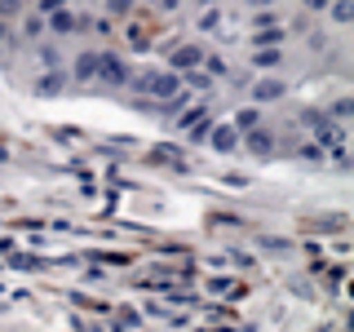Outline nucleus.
<instances>
[{"mask_svg":"<svg viewBox=\"0 0 354 332\" xmlns=\"http://www.w3.org/2000/svg\"><path fill=\"white\" fill-rule=\"evenodd\" d=\"M177 89H182V80H177L173 71H147V75H138V93H147V98H173Z\"/></svg>","mask_w":354,"mask_h":332,"instance_id":"obj_1","label":"nucleus"},{"mask_svg":"<svg viewBox=\"0 0 354 332\" xmlns=\"http://www.w3.org/2000/svg\"><path fill=\"white\" fill-rule=\"evenodd\" d=\"M97 75H102L106 84H124L129 80V66L115 58V53H97Z\"/></svg>","mask_w":354,"mask_h":332,"instance_id":"obj_2","label":"nucleus"},{"mask_svg":"<svg viewBox=\"0 0 354 332\" xmlns=\"http://www.w3.org/2000/svg\"><path fill=\"white\" fill-rule=\"evenodd\" d=\"M199 58H204V49H199V44H182V49H177L169 62H173V66H195Z\"/></svg>","mask_w":354,"mask_h":332,"instance_id":"obj_3","label":"nucleus"},{"mask_svg":"<svg viewBox=\"0 0 354 332\" xmlns=\"http://www.w3.org/2000/svg\"><path fill=\"white\" fill-rule=\"evenodd\" d=\"M75 75H80V80L97 75V53H80V58H75Z\"/></svg>","mask_w":354,"mask_h":332,"instance_id":"obj_4","label":"nucleus"},{"mask_svg":"<svg viewBox=\"0 0 354 332\" xmlns=\"http://www.w3.org/2000/svg\"><path fill=\"white\" fill-rule=\"evenodd\" d=\"M235 142H239L235 129H217V133H213V147H217V151H235Z\"/></svg>","mask_w":354,"mask_h":332,"instance_id":"obj_5","label":"nucleus"},{"mask_svg":"<svg viewBox=\"0 0 354 332\" xmlns=\"http://www.w3.org/2000/svg\"><path fill=\"white\" fill-rule=\"evenodd\" d=\"M257 120H261V116H257L252 107H248V111H239V116H235V133H252V129H257Z\"/></svg>","mask_w":354,"mask_h":332,"instance_id":"obj_6","label":"nucleus"},{"mask_svg":"<svg viewBox=\"0 0 354 332\" xmlns=\"http://www.w3.org/2000/svg\"><path fill=\"white\" fill-rule=\"evenodd\" d=\"M49 27L53 31H71L75 27V14H71V9H58V14H49Z\"/></svg>","mask_w":354,"mask_h":332,"instance_id":"obj_7","label":"nucleus"},{"mask_svg":"<svg viewBox=\"0 0 354 332\" xmlns=\"http://www.w3.org/2000/svg\"><path fill=\"white\" fill-rule=\"evenodd\" d=\"M279 89H283L279 80H261L257 84V98H279Z\"/></svg>","mask_w":354,"mask_h":332,"instance_id":"obj_8","label":"nucleus"},{"mask_svg":"<svg viewBox=\"0 0 354 332\" xmlns=\"http://www.w3.org/2000/svg\"><path fill=\"white\" fill-rule=\"evenodd\" d=\"M332 18H337V22H350V0H332Z\"/></svg>","mask_w":354,"mask_h":332,"instance_id":"obj_9","label":"nucleus"},{"mask_svg":"<svg viewBox=\"0 0 354 332\" xmlns=\"http://www.w3.org/2000/svg\"><path fill=\"white\" fill-rule=\"evenodd\" d=\"M279 40H283V31H261V36L252 40V44H261V49H270V44H279Z\"/></svg>","mask_w":354,"mask_h":332,"instance_id":"obj_10","label":"nucleus"},{"mask_svg":"<svg viewBox=\"0 0 354 332\" xmlns=\"http://www.w3.org/2000/svg\"><path fill=\"white\" fill-rule=\"evenodd\" d=\"M248 147L252 151H270V138H266V133H248Z\"/></svg>","mask_w":354,"mask_h":332,"instance_id":"obj_11","label":"nucleus"},{"mask_svg":"<svg viewBox=\"0 0 354 332\" xmlns=\"http://www.w3.org/2000/svg\"><path fill=\"white\" fill-rule=\"evenodd\" d=\"M18 5H22V0H0V18H14Z\"/></svg>","mask_w":354,"mask_h":332,"instance_id":"obj_12","label":"nucleus"},{"mask_svg":"<svg viewBox=\"0 0 354 332\" xmlns=\"http://www.w3.org/2000/svg\"><path fill=\"white\" fill-rule=\"evenodd\" d=\"M62 9V0H40V14H58Z\"/></svg>","mask_w":354,"mask_h":332,"instance_id":"obj_13","label":"nucleus"},{"mask_svg":"<svg viewBox=\"0 0 354 332\" xmlns=\"http://www.w3.org/2000/svg\"><path fill=\"white\" fill-rule=\"evenodd\" d=\"M106 9H115V14H129V0H106Z\"/></svg>","mask_w":354,"mask_h":332,"instance_id":"obj_14","label":"nucleus"},{"mask_svg":"<svg viewBox=\"0 0 354 332\" xmlns=\"http://www.w3.org/2000/svg\"><path fill=\"white\" fill-rule=\"evenodd\" d=\"M332 0H306V9H328Z\"/></svg>","mask_w":354,"mask_h":332,"instance_id":"obj_15","label":"nucleus"},{"mask_svg":"<svg viewBox=\"0 0 354 332\" xmlns=\"http://www.w3.org/2000/svg\"><path fill=\"white\" fill-rule=\"evenodd\" d=\"M252 5H270V0H252Z\"/></svg>","mask_w":354,"mask_h":332,"instance_id":"obj_16","label":"nucleus"},{"mask_svg":"<svg viewBox=\"0 0 354 332\" xmlns=\"http://www.w3.org/2000/svg\"><path fill=\"white\" fill-rule=\"evenodd\" d=\"M0 40H5V22H0Z\"/></svg>","mask_w":354,"mask_h":332,"instance_id":"obj_17","label":"nucleus"},{"mask_svg":"<svg viewBox=\"0 0 354 332\" xmlns=\"http://www.w3.org/2000/svg\"><path fill=\"white\" fill-rule=\"evenodd\" d=\"M204 5H208V0H204Z\"/></svg>","mask_w":354,"mask_h":332,"instance_id":"obj_18","label":"nucleus"}]
</instances>
